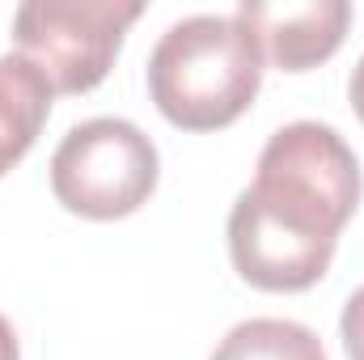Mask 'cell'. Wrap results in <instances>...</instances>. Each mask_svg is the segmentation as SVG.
<instances>
[{
    "mask_svg": "<svg viewBox=\"0 0 364 360\" xmlns=\"http://www.w3.org/2000/svg\"><path fill=\"white\" fill-rule=\"evenodd\" d=\"M360 162L348 140L314 119L279 127L259 153L255 182L229 208V259L263 292L314 288L360 208Z\"/></svg>",
    "mask_w": 364,
    "mask_h": 360,
    "instance_id": "obj_1",
    "label": "cell"
},
{
    "mask_svg": "<svg viewBox=\"0 0 364 360\" xmlns=\"http://www.w3.org/2000/svg\"><path fill=\"white\" fill-rule=\"evenodd\" d=\"M263 85L259 38L220 13L174 21L149 55V93L157 110L186 132L229 127Z\"/></svg>",
    "mask_w": 364,
    "mask_h": 360,
    "instance_id": "obj_2",
    "label": "cell"
},
{
    "mask_svg": "<svg viewBox=\"0 0 364 360\" xmlns=\"http://www.w3.org/2000/svg\"><path fill=\"white\" fill-rule=\"evenodd\" d=\"M157 170V144L136 123L102 115L77 123L60 140L51 157V191L77 216L119 221L149 203Z\"/></svg>",
    "mask_w": 364,
    "mask_h": 360,
    "instance_id": "obj_3",
    "label": "cell"
},
{
    "mask_svg": "<svg viewBox=\"0 0 364 360\" xmlns=\"http://www.w3.org/2000/svg\"><path fill=\"white\" fill-rule=\"evenodd\" d=\"M140 0H26L13 13V43L55 93H85L106 81Z\"/></svg>",
    "mask_w": 364,
    "mask_h": 360,
    "instance_id": "obj_4",
    "label": "cell"
},
{
    "mask_svg": "<svg viewBox=\"0 0 364 360\" xmlns=\"http://www.w3.org/2000/svg\"><path fill=\"white\" fill-rule=\"evenodd\" d=\"M255 38L259 51L284 73H305L331 60L352 26L348 0H242L233 13Z\"/></svg>",
    "mask_w": 364,
    "mask_h": 360,
    "instance_id": "obj_5",
    "label": "cell"
},
{
    "mask_svg": "<svg viewBox=\"0 0 364 360\" xmlns=\"http://www.w3.org/2000/svg\"><path fill=\"white\" fill-rule=\"evenodd\" d=\"M51 97V81L26 55H0V179L34 149Z\"/></svg>",
    "mask_w": 364,
    "mask_h": 360,
    "instance_id": "obj_6",
    "label": "cell"
},
{
    "mask_svg": "<svg viewBox=\"0 0 364 360\" xmlns=\"http://www.w3.org/2000/svg\"><path fill=\"white\" fill-rule=\"evenodd\" d=\"M212 360H326L322 339L288 318H250L237 322L220 344Z\"/></svg>",
    "mask_w": 364,
    "mask_h": 360,
    "instance_id": "obj_7",
    "label": "cell"
},
{
    "mask_svg": "<svg viewBox=\"0 0 364 360\" xmlns=\"http://www.w3.org/2000/svg\"><path fill=\"white\" fill-rule=\"evenodd\" d=\"M339 335H343L348 360H364V288H356L348 297L343 318H339Z\"/></svg>",
    "mask_w": 364,
    "mask_h": 360,
    "instance_id": "obj_8",
    "label": "cell"
},
{
    "mask_svg": "<svg viewBox=\"0 0 364 360\" xmlns=\"http://www.w3.org/2000/svg\"><path fill=\"white\" fill-rule=\"evenodd\" d=\"M348 97H352V106H356V115H360V123H364V55L356 60V68H352V85H348Z\"/></svg>",
    "mask_w": 364,
    "mask_h": 360,
    "instance_id": "obj_9",
    "label": "cell"
},
{
    "mask_svg": "<svg viewBox=\"0 0 364 360\" xmlns=\"http://www.w3.org/2000/svg\"><path fill=\"white\" fill-rule=\"evenodd\" d=\"M17 335H13V322L0 314V360H17Z\"/></svg>",
    "mask_w": 364,
    "mask_h": 360,
    "instance_id": "obj_10",
    "label": "cell"
}]
</instances>
